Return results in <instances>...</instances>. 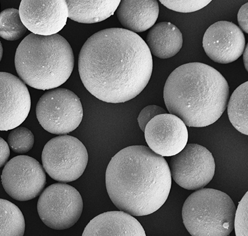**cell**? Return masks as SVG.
Returning a JSON list of instances; mask_svg holds the SVG:
<instances>
[{
    "instance_id": "obj_24",
    "label": "cell",
    "mask_w": 248,
    "mask_h": 236,
    "mask_svg": "<svg viewBox=\"0 0 248 236\" xmlns=\"http://www.w3.org/2000/svg\"><path fill=\"white\" fill-rule=\"evenodd\" d=\"M248 193H246L239 203L234 216V228L236 236H248Z\"/></svg>"
},
{
    "instance_id": "obj_21",
    "label": "cell",
    "mask_w": 248,
    "mask_h": 236,
    "mask_svg": "<svg viewBox=\"0 0 248 236\" xmlns=\"http://www.w3.org/2000/svg\"><path fill=\"white\" fill-rule=\"evenodd\" d=\"M26 31L18 10L8 8L0 13V37L2 38L10 41L18 40Z\"/></svg>"
},
{
    "instance_id": "obj_22",
    "label": "cell",
    "mask_w": 248,
    "mask_h": 236,
    "mask_svg": "<svg viewBox=\"0 0 248 236\" xmlns=\"http://www.w3.org/2000/svg\"><path fill=\"white\" fill-rule=\"evenodd\" d=\"M9 147L17 154H23L33 148L34 136L31 131L25 127H17L11 131L8 137Z\"/></svg>"
},
{
    "instance_id": "obj_18",
    "label": "cell",
    "mask_w": 248,
    "mask_h": 236,
    "mask_svg": "<svg viewBox=\"0 0 248 236\" xmlns=\"http://www.w3.org/2000/svg\"><path fill=\"white\" fill-rule=\"evenodd\" d=\"M120 0H68L69 18L80 23H99L114 15Z\"/></svg>"
},
{
    "instance_id": "obj_9",
    "label": "cell",
    "mask_w": 248,
    "mask_h": 236,
    "mask_svg": "<svg viewBox=\"0 0 248 236\" xmlns=\"http://www.w3.org/2000/svg\"><path fill=\"white\" fill-rule=\"evenodd\" d=\"M170 169L171 177L180 187L199 190L204 189L214 178L215 159L207 148L188 144L181 152L172 157Z\"/></svg>"
},
{
    "instance_id": "obj_1",
    "label": "cell",
    "mask_w": 248,
    "mask_h": 236,
    "mask_svg": "<svg viewBox=\"0 0 248 236\" xmlns=\"http://www.w3.org/2000/svg\"><path fill=\"white\" fill-rule=\"evenodd\" d=\"M153 69L152 55L145 41L123 28L96 32L79 54L83 85L94 97L110 103L137 97L148 85Z\"/></svg>"
},
{
    "instance_id": "obj_27",
    "label": "cell",
    "mask_w": 248,
    "mask_h": 236,
    "mask_svg": "<svg viewBox=\"0 0 248 236\" xmlns=\"http://www.w3.org/2000/svg\"><path fill=\"white\" fill-rule=\"evenodd\" d=\"M10 155V147L8 143L0 137V168L7 162Z\"/></svg>"
},
{
    "instance_id": "obj_4",
    "label": "cell",
    "mask_w": 248,
    "mask_h": 236,
    "mask_svg": "<svg viewBox=\"0 0 248 236\" xmlns=\"http://www.w3.org/2000/svg\"><path fill=\"white\" fill-rule=\"evenodd\" d=\"M15 62L17 73L25 84L49 90L67 82L73 71L75 60L71 45L61 35L31 33L17 47Z\"/></svg>"
},
{
    "instance_id": "obj_20",
    "label": "cell",
    "mask_w": 248,
    "mask_h": 236,
    "mask_svg": "<svg viewBox=\"0 0 248 236\" xmlns=\"http://www.w3.org/2000/svg\"><path fill=\"white\" fill-rule=\"evenodd\" d=\"M25 218L19 207L0 199V236H24Z\"/></svg>"
},
{
    "instance_id": "obj_15",
    "label": "cell",
    "mask_w": 248,
    "mask_h": 236,
    "mask_svg": "<svg viewBox=\"0 0 248 236\" xmlns=\"http://www.w3.org/2000/svg\"><path fill=\"white\" fill-rule=\"evenodd\" d=\"M82 236H146L140 222L123 211H108L96 216L85 227Z\"/></svg>"
},
{
    "instance_id": "obj_13",
    "label": "cell",
    "mask_w": 248,
    "mask_h": 236,
    "mask_svg": "<svg viewBox=\"0 0 248 236\" xmlns=\"http://www.w3.org/2000/svg\"><path fill=\"white\" fill-rule=\"evenodd\" d=\"M31 104L25 83L13 74L0 72V131L21 125L29 115Z\"/></svg>"
},
{
    "instance_id": "obj_3",
    "label": "cell",
    "mask_w": 248,
    "mask_h": 236,
    "mask_svg": "<svg viewBox=\"0 0 248 236\" xmlns=\"http://www.w3.org/2000/svg\"><path fill=\"white\" fill-rule=\"evenodd\" d=\"M227 81L214 68L192 62L177 67L164 88V100L170 114L186 126L203 128L215 123L227 107Z\"/></svg>"
},
{
    "instance_id": "obj_19",
    "label": "cell",
    "mask_w": 248,
    "mask_h": 236,
    "mask_svg": "<svg viewBox=\"0 0 248 236\" xmlns=\"http://www.w3.org/2000/svg\"><path fill=\"white\" fill-rule=\"evenodd\" d=\"M228 118L232 125L243 134H248V82L232 93L228 104Z\"/></svg>"
},
{
    "instance_id": "obj_11",
    "label": "cell",
    "mask_w": 248,
    "mask_h": 236,
    "mask_svg": "<svg viewBox=\"0 0 248 236\" xmlns=\"http://www.w3.org/2000/svg\"><path fill=\"white\" fill-rule=\"evenodd\" d=\"M19 13L26 29L43 36L58 34L66 25L69 17L64 0H23Z\"/></svg>"
},
{
    "instance_id": "obj_6",
    "label": "cell",
    "mask_w": 248,
    "mask_h": 236,
    "mask_svg": "<svg viewBox=\"0 0 248 236\" xmlns=\"http://www.w3.org/2000/svg\"><path fill=\"white\" fill-rule=\"evenodd\" d=\"M36 116L39 124L47 132L66 135L82 122V104L78 96L69 89H49L37 102Z\"/></svg>"
},
{
    "instance_id": "obj_14",
    "label": "cell",
    "mask_w": 248,
    "mask_h": 236,
    "mask_svg": "<svg viewBox=\"0 0 248 236\" xmlns=\"http://www.w3.org/2000/svg\"><path fill=\"white\" fill-rule=\"evenodd\" d=\"M246 40L242 30L232 22H216L208 28L203 38L206 54L215 62L227 64L240 58Z\"/></svg>"
},
{
    "instance_id": "obj_25",
    "label": "cell",
    "mask_w": 248,
    "mask_h": 236,
    "mask_svg": "<svg viewBox=\"0 0 248 236\" xmlns=\"http://www.w3.org/2000/svg\"><path fill=\"white\" fill-rule=\"evenodd\" d=\"M166 111L161 106L157 105H149L145 107L140 112L139 117L138 118V122L140 128L144 132L145 128L148 122L153 118L157 115L165 114Z\"/></svg>"
},
{
    "instance_id": "obj_29",
    "label": "cell",
    "mask_w": 248,
    "mask_h": 236,
    "mask_svg": "<svg viewBox=\"0 0 248 236\" xmlns=\"http://www.w3.org/2000/svg\"><path fill=\"white\" fill-rule=\"evenodd\" d=\"M3 46H2V44L0 42V62H1L2 57H3Z\"/></svg>"
},
{
    "instance_id": "obj_12",
    "label": "cell",
    "mask_w": 248,
    "mask_h": 236,
    "mask_svg": "<svg viewBox=\"0 0 248 236\" xmlns=\"http://www.w3.org/2000/svg\"><path fill=\"white\" fill-rule=\"evenodd\" d=\"M144 133L149 148L162 157L174 156L187 144L188 130L186 124L170 113L153 118Z\"/></svg>"
},
{
    "instance_id": "obj_2",
    "label": "cell",
    "mask_w": 248,
    "mask_h": 236,
    "mask_svg": "<svg viewBox=\"0 0 248 236\" xmlns=\"http://www.w3.org/2000/svg\"><path fill=\"white\" fill-rule=\"evenodd\" d=\"M172 185L163 157L144 146H132L113 157L106 171V187L120 211L133 216L151 215L161 208Z\"/></svg>"
},
{
    "instance_id": "obj_5",
    "label": "cell",
    "mask_w": 248,
    "mask_h": 236,
    "mask_svg": "<svg viewBox=\"0 0 248 236\" xmlns=\"http://www.w3.org/2000/svg\"><path fill=\"white\" fill-rule=\"evenodd\" d=\"M236 211L232 199L219 190L202 189L191 194L182 207V219L192 236H228Z\"/></svg>"
},
{
    "instance_id": "obj_28",
    "label": "cell",
    "mask_w": 248,
    "mask_h": 236,
    "mask_svg": "<svg viewBox=\"0 0 248 236\" xmlns=\"http://www.w3.org/2000/svg\"><path fill=\"white\" fill-rule=\"evenodd\" d=\"M248 44L246 45L244 52H243V62L247 71H248Z\"/></svg>"
},
{
    "instance_id": "obj_7",
    "label": "cell",
    "mask_w": 248,
    "mask_h": 236,
    "mask_svg": "<svg viewBox=\"0 0 248 236\" xmlns=\"http://www.w3.org/2000/svg\"><path fill=\"white\" fill-rule=\"evenodd\" d=\"M88 162L86 148L80 140L69 135L50 139L42 153L44 169L54 180L63 183L80 178Z\"/></svg>"
},
{
    "instance_id": "obj_10",
    "label": "cell",
    "mask_w": 248,
    "mask_h": 236,
    "mask_svg": "<svg viewBox=\"0 0 248 236\" xmlns=\"http://www.w3.org/2000/svg\"><path fill=\"white\" fill-rule=\"evenodd\" d=\"M1 182L11 197L26 202L40 195L46 185V176L43 166L36 159L19 156L4 166Z\"/></svg>"
},
{
    "instance_id": "obj_23",
    "label": "cell",
    "mask_w": 248,
    "mask_h": 236,
    "mask_svg": "<svg viewBox=\"0 0 248 236\" xmlns=\"http://www.w3.org/2000/svg\"><path fill=\"white\" fill-rule=\"evenodd\" d=\"M210 0H161L160 2L170 10L188 13L197 12L205 8Z\"/></svg>"
},
{
    "instance_id": "obj_26",
    "label": "cell",
    "mask_w": 248,
    "mask_h": 236,
    "mask_svg": "<svg viewBox=\"0 0 248 236\" xmlns=\"http://www.w3.org/2000/svg\"><path fill=\"white\" fill-rule=\"evenodd\" d=\"M248 3L241 6L238 13V21L241 30L248 33ZM242 30V31H243Z\"/></svg>"
},
{
    "instance_id": "obj_16",
    "label": "cell",
    "mask_w": 248,
    "mask_h": 236,
    "mask_svg": "<svg viewBox=\"0 0 248 236\" xmlns=\"http://www.w3.org/2000/svg\"><path fill=\"white\" fill-rule=\"evenodd\" d=\"M156 0H123L116 10L118 20L125 30L142 32L152 28L159 16Z\"/></svg>"
},
{
    "instance_id": "obj_8",
    "label": "cell",
    "mask_w": 248,
    "mask_h": 236,
    "mask_svg": "<svg viewBox=\"0 0 248 236\" xmlns=\"http://www.w3.org/2000/svg\"><path fill=\"white\" fill-rule=\"evenodd\" d=\"M83 208L82 198L78 190L63 183L46 188L37 202V212L42 221L56 230L74 226L80 219Z\"/></svg>"
},
{
    "instance_id": "obj_17",
    "label": "cell",
    "mask_w": 248,
    "mask_h": 236,
    "mask_svg": "<svg viewBox=\"0 0 248 236\" xmlns=\"http://www.w3.org/2000/svg\"><path fill=\"white\" fill-rule=\"evenodd\" d=\"M145 43L151 55L162 59H170L181 51L183 37L176 26L170 22H161L151 28Z\"/></svg>"
}]
</instances>
